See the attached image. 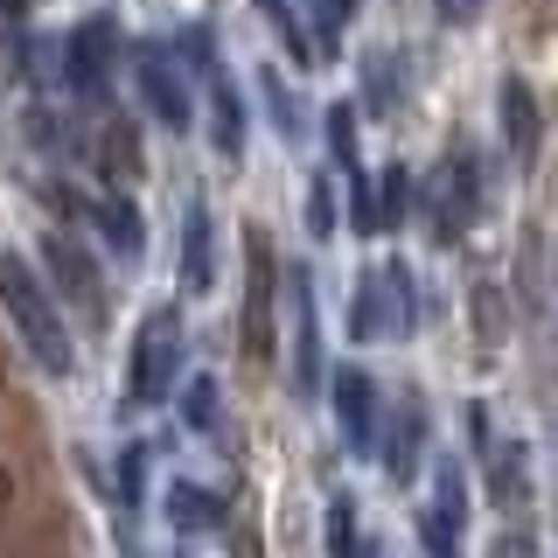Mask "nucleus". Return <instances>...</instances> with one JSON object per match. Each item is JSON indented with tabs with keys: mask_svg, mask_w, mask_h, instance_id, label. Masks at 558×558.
<instances>
[{
	"mask_svg": "<svg viewBox=\"0 0 558 558\" xmlns=\"http://www.w3.org/2000/svg\"><path fill=\"white\" fill-rule=\"evenodd\" d=\"M168 523L174 531H231V502L196 482H168Z\"/></svg>",
	"mask_w": 558,
	"mask_h": 558,
	"instance_id": "16",
	"label": "nucleus"
},
{
	"mask_svg": "<svg viewBox=\"0 0 558 558\" xmlns=\"http://www.w3.org/2000/svg\"><path fill=\"white\" fill-rule=\"evenodd\" d=\"M258 14H266V28H272V35H287L293 63H314V43H307L301 14H293V0H258Z\"/></svg>",
	"mask_w": 558,
	"mask_h": 558,
	"instance_id": "21",
	"label": "nucleus"
},
{
	"mask_svg": "<svg viewBox=\"0 0 558 558\" xmlns=\"http://www.w3.org/2000/svg\"><path fill=\"white\" fill-rule=\"evenodd\" d=\"M482 0H440V22H475Z\"/></svg>",
	"mask_w": 558,
	"mask_h": 558,
	"instance_id": "32",
	"label": "nucleus"
},
{
	"mask_svg": "<svg viewBox=\"0 0 558 558\" xmlns=\"http://www.w3.org/2000/svg\"><path fill=\"white\" fill-rule=\"evenodd\" d=\"M84 217L105 231V244H112L119 258H140V252H147V223H140L133 196H98V203H84Z\"/></svg>",
	"mask_w": 558,
	"mask_h": 558,
	"instance_id": "15",
	"label": "nucleus"
},
{
	"mask_svg": "<svg viewBox=\"0 0 558 558\" xmlns=\"http://www.w3.org/2000/svg\"><path fill=\"white\" fill-rule=\"evenodd\" d=\"M8 510H14V475L0 468V523H8Z\"/></svg>",
	"mask_w": 558,
	"mask_h": 558,
	"instance_id": "33",
	"label": "nucleus"
},
{
	"mask_svg": "<svg viewBox=\"0 0 558 558\" xmlns=\"http://www.w3.org/2000/svg\"><path fill=\"white\" fill-rule=\"evenodd\" d=\"M475 328H482V342H502V287L496 279H475Z\"/></svg>",
	"mask_w": 558,
	"mask_h": 558,
	"instance_id": "25",
	"label": "nucleus"
},
{
	"mask_svg": "<svg viewBox=\"0 0 558 558\" xmlns=\"http://www.w3.org/2000/svg\"><path fill=\"white\" fill-rule=\"evenodd\" d=\"M287 287H293V384H301V391H322V322H314L307 266H293Z\"/></svg>",
	"mask_w": 558,
	"mask_h": 558,
	"instance_id": "9",
	"label": "nucleus"
},
{
	"mask_svg": "<svg viewBox=\"0 0 558 558\" xmlns=\"http://www.w3.org/2000/svg\"><path fill=\"white\" fill-rule=\"evenodd\" d=\"M174 363H182V314L174 307H154L133 336V363H126V405H161L174 398Z\"/></svg>",
	"mask_w": 558,
	"mask_h": 558,
	"instance_id": "2",
	"label": "nucleus"
},
{
	"mask_svg": "<svg viewBox=\"0 0 558 558\" xmlns=\"http://www.w3.org/2000/svg\"><path fill=\"white\" fill-rule=\"evenodd\" d=\"M412 322H418V301H412V272H405V258H384L377 272H363V287H356V314H349V336H356V342L412 336Z\"/></svg>",
	"mask_w": 558,
	"mask_h": 558,
	"instance_id": "4",
	"label": "nucleus"
},
{
	"mask_svg": "<svg viewBox=\"0 0 558 558\" xmlns=\"http://www.w3.org/2000/svg\"><path fill=\"white\" fill-rule=\"evenodd\" d=\"M43 272H49V293L84 314V328H105V322H112V293H105V272H98V258L84 252V238H77V231H49V238H43Z\"/></svg>",
	"mask_w": 558,
	"mask_h": 558,
	"instance_id": "3",
	"label": "nucleus"
},
{
	"mask_svg": "<svg viewBox=\"0 0 558 558\" xmlns=\"http://www.w3.org/2000/svg\"><path fill=\"white\" fill-rule=\"evenodd\" d=\"M272 301H279V258H272L266 231H244V356H252L258 371L279 356Z\"/></svg>",
	"mask_w": 558,
	"mask_h": 558,
	"instance_id": "5",
	"label": "nucleus"
},
{
	"mask_svg": "<svg viewBox=\"0 0 558 558\" xmlns=\"http://www.w3.org/2000/svg\"><path fill=\"white\" fill-rule=\"evenodd\" d=\"M307 223H314V238H336L342 231V217H336V174H314L307 182Z\"/></svg>",
	"mask_w": 558,
	"mask_h": 558,
	"instance_id": "23",
	"label": "nucleus"
},
{
	"mask_svg": "<svg viewBox=\"0 0 558 558\" xmlns=\"http://www.w3.org/2000/svg\"><path fill=\"white\" fill-rule=\"evenodd\" d=\"M523 301H531V307H545V238H531V244H523Z\"/></svg>",
	"mask_w": 558,
	"mask_h": 558,
	"instance_id": "28",
	"label": "nucleus"
},
{
	"mask_svg": "<svg viewBox=\"0 0 558 558\" xmlns=\"http://www.w3.org/2000/svg\"><path fill=\"white\" fill-rule=\"evenodd\" d=\"M502 140H510V161L531 168V154H537V98H531L523 77H502Z\"/></svg>",
	"mask_w": 558,
	"mask_h": 558,
	"instance_id": "14",
	"label": "nucleus"
},
{
	"mask_svg": "<svg viewBox=\"0 0 558 558\" xmlns=\"http://www.w3.org/2000/svg\"><path fill=\"white\" fill-rule=\"evenodd\" d=\"M182 418H189V426H217V377H189Z\"/></svg>",
	"mask_w": 558,
	"mask_h": 558,
	"instance_id": "27",
	"label": "nucleus"
},
{
	"mask_svg": "<svg viewBox=\"0 0 558 558\" xmlns=\"http://www.w3.org/2000/svg\"><path fill=\"white\" fill-rule=\"evenodd\" d=\"M217 231H209V209L203 203H189V217H182V287L189 293H209L217 287Z\"/></svg>",
	"mask_w": 558,
	"mask_h": 558,
	"instance_id": "13",
	"label": "nucleus"
},
{
	"mask_svg": "<svg viewBox=\"0 0 558 558\" xmlns=\"http://www.w3.org/2000/svg\"><path fill=\"white\" fill-rule=\"evenodd\" d=\"M377 174H384V189L371 196V217H377V231H398L405 209H412V168L391 161V168H377Z\"/></svg>",
	"mask_w": 558,
	"mask_h": 558,
	"instance_id": "19",
	"label": "nucleus"
},
{
	"mask_svg": "<svg viewBox=\"0 0 558 558\" xmlns=\"http://www.w3.org/2000/svg\"><path fill=\"white\" fill-rule=\"evenodd\" d=\"M119 496H126V510H140V496H147V447H119Z\"/></svg>",
	"mask_w": 558,
	"mask_h": 558,
	"instance_id": "26",
	"label": "nucleus"
},
{
	"mask_svg": "<svg viewBox=\"0 0 558 558\" xmlns=\"http://www.w3.org/2000/svg\"><path fill=\"white\" fill-rule=\"evenodd\" d=\"M349 14H356V0H314V28H322V43H336L349 28Z\"/></svg>",
	"mask_w": 558,
	"mask_h": 558,
	"instance_id": "29",
	"label": "nucleus"
},
{
	"mask_svg": "<svg viewBox=\"0 0 558 558\" xmlns=\"http://www.w3.org/2000/svg\"><path fill=\"white\" fill-rule=\"evenodd\" d=\"M468 426H475V440H482V433H488V412L475 405V412H468ZM482 447H488V440H482ZM488 488H496L502 510H517V502L531 496V468H523V447H517V440H496V447H488Z\"/></svg>",
	"mask_w": 558,
	"mask_h": 558,
	"instance_id": "11",
	"label": "nucleus"
},
{
	"mask_svg": "<svg viewBox=\"0 0 558 558\" xmlns=\"http://www.w3.org/2000/svg\"><path fill=\"white\" fill-rule=\"evenodd\" d=\"M140 168H147V161H140V133H133V119H112V126L98 133V174H105L112 189H133V182H140Z\"/></svg>",
	"mask_w": 558,
	"mask_h": 558,
	"instance_id": "17",
	"label": "nucleus"
},
{
	"mask_svg": "<svg viewBox=\"0 0 558 558\" xmlns=\"http://www.w3.org/2000/svg\"><path fill=\"white\" fill-rule=\"evenodd\" d=\"M475 209H482V174H475V154L468 147H453L440 168L426 174V223H433V238H461L468 223H475Z\"/></svg>",
	"mask_w": 558,
	"mask_h": 558,
	"instance_id": "6",
	"label": "nucleus"
},
{
	"mask_svg": "<svg viewBox=\"0 0 558 558\" xmlns=\"http://www.w3.org/2000/svg\"><path fill=\"white\" fill-rule=\"evenodd\" d=\"M328 398H336V418H342V440L356 453L377 447V384L371 371H356V363H342L336 377H328Z\"/></svg>",
	"mask_w": 558,
	"mask_h": 558,
	"instance_id": "7",
	"label": "nucleus"
},
{
	"mask_svg": "<svg viewBox=\"0 0 558 558\" xmlns=\"http://www.w3.org/2000/svg\"><path fill=\"white\" fill-rule=\"evenodd\" d=\"M363 77H371V105H377V112H391V105H398V84H405L398 57H391V49H371V57H363Z\"/></svg>",
	"mask_w": 558,
	"mask_h": 558,
	"instance_id": "22",
	"label": "nucleus"
},
{
	"mask_svg": "<svg viewBox=\"0 0 558 558\" xmlns=\"http://www.w3.org/2000/svg\"><path fill=\"white\" fill-rule=\"evenodd\" d=\"M209 119H217V126H209V140H217V154H244V98L231 92V84H209Z\"/></svg>",
	"mask_w": 558,
	"mask_h": 558,
	"instance_id": "18",
	"label": "nucleus"
},
{
	"mask_svg": "<svg viewBox=\"0 0 558 558\" xmlns=\"http://www.w3.org/2000/svg\"><path fill=\"white\" fill-rule=\"evenodd\" d=\"M258 84H266V105H272V133H279V140H293V133H301V105H293V92L279 84V70H266Z\"/></svg>",
	"mask_w": 558,
	"mask_h": 558,
	"instance_id": "24",
	"label": "nucleus"
},
{
	"mask_svg": "<svg viewBox=\"0 0 558 558\" xmlns=\"http://www.w3.org/2000/svg\"><path fill=\"white\" fill-rule=\"evenodd\" d=\"M328 558H363V537H356V496H328Z\"/></svg>",
	"mask_w": 558,
	"mask_h": 558,
	"instance_id": "20",
	"label": "nucleus"
},
{
	"mask_svg": "<svg viewBox=\"0 0 558 558\" xmlns=\"http://www.w3.org/2000/svg\"><path fill=\"white\" fill-rule=\"evenodd\" d=\"M418 447H426V405H418V398H405V405H398V418H391V433H384V475L391 482H412L418 475Z\"/></svg>",
	"mask_w": 558,
	"mask_h": 558,
	"instance_id": "12",
	"label": "nucleus"
},
{
	"mask_svg": "<svg viewBox=\"0 0 558 558\" xmlns=\"http://www.w3.org/2000/svg\"><path fill=\"white\" fill-rule=\"evenodd\" d=\"M133 77H140V98H147V112L161 119L168 133H189V119H196V105H189V84L174 77V63L161 57V49H140Z\"/></svg>",
	"mask_w": 558,
	"mask_h": 558,
	"instance_id": "8",
	"label": "nucleus"
},
{
	"mask_svg": "<svg viewBox=\"0 0 558 558\" xmlns=\"http://www.w3.org/2000/svg\"><path fill=\"white\" fill-rule=\"evenodd\" d=\"M0 307H8V328L22 336L28 363H35L43 377H70V371H77V349H70L63 301L49 293V279L35 272L22 252H0Z\"/></svg>",
	"mask_w": 558,
	"mask_h": 558,
	"instance_id": "1",
	"label": "nucleus"
},
{
	"mask_svg": "<svg viewBox=\"0 0 558 558\" xmlns=\"http://www.w3.org/2000/svg\"><path fill=\"white\" fill-rule=\"evenodd\" d=\"M488 558H537V537L531 531H502L496 545H488Z\"/></svg>",
	"mask_w": 558,
	"mask_h": 558,
	"instance_id": "30",
	"label": "nucleus"
},
{
	"mask_svg": "<svg viewBox=\"0 0 558 558\" xmlns=\"http://www.w3.org/2000/svg\"><path fill=\"white\" fill-rule=\"evenodd\" d=\"M63 70L84 98L105 92V70H112V22H77L70 28V49H63Z\"/></svg>",
	"mask_w": 558,
	"mask_h": 558,
	"instance_id": "10",
	"label": "nucleus"
},
{
	"mask_svg": "<svg viewBox=\"0 0 558 558\" xmlns=\"http://www.w3.org/2000/svg\"><path fill=\"white\" fill-rule=\"evenodd\" d=\"M231 558H266V537H258V523H238V537H231Z\"/></svg>",
	"mask_w": 558,
	"mask_h": 558,
	"instance_id": "31",
	"label": "nucleus"
}]
</instances>
